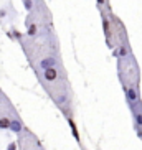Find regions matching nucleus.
<instances>
[{
  "instance_id": "1a4fd4ad",
  "label": "nucleus",
  "mask_w": 142,
  "mask_h": 150,
  "mask_svg": "<svg viewBox=\"0 0 142 150\" xmlns=\"http://www.w3.org/2000/svg\"><path fill=\"white\" fill-rule=\"evenodd\" d=\"M7 150H17V144H15V142H10L9 147H7Z\"/></svg>"
},
{
  "instance_id": "f257e3e1",
  "label": "nucleus",
  "mask_w": 142,
  "mask_h": 150,
  "mask_svg": "<svg viewBox=\"0 0 142 150\" xmlns=\"http://www.w3.org/2000/svg\"><path fill=\"white\" fill-rule=\"evenodd\" d=\"M36 74L40 78L41 84H53V83H58V81H61V79H68L66 71L63 69L61 66L50 68V69H45V71H36Z\"/></svg>"
},
{
  "instance_id": "423d86ee",
  "label": "nucleus",
  "mask_w": 142,
  "mask_h": 150,
  "mask_svg": "<svg viewBox=\"0 0 142 150\" xmlns=\"http://www.w3.org/2000/svg\"><path fill=\"white\" fill-rule=\"evenodd\" d=\"M41 0H22L23 4V8L27 10L28 13H33L36 8H38V4H40Z\"/></svg>"
},
{
  "instance_id": "0eeeda50",
  "label": "nucleus",
  "mask_w": 142,
  "mask_h": 150,
  "mask_svg": "<svg viewBox=\"0 0 142 150\" xmlns=\"http://www.w3.org/2000/svg\"><path fill=\"white\" fill-rule=\"evenodd\" d=\"M68 124H70V127H71V132H73V135H75V140H76V142H80V134H78V129H76V124H75V120L71 119V117H68Z\"/></svg>"
},
{
  "instance_id": "20e7f679",
  "label": "nucleus",
  "mask_w": 142,
  "mask_h": 150,
  "mask_svg": "<svg viewBox=\"0 0 142 150\" xmlns=\"http://www.w3.org/2000/svg\"><path fill=\"white\" fill-rule=\"evenodd\" d=\"M9 130H12V132L17 134V135L25 130V125H23V122L20 120L18 115H13V117H12V122H10V129H9Z\"/></svg>"
},
{
  "instance_id": "6e6552de",
  "label": "nucleus",
  "mask_w": 142,
  "mask_h": 150,
  "mask_svg": "<svg viewBox=\"0 0 142 150\" xmlns=\"http://www.w3.org/2000/svg\"><path fill=\"white\" fill-rule=\"evenodd\" d=\"M96 5H98V8L102 12L104 7H107V0H96Z\"/></svg>"
},
{
  "instance_id": "7ed1b4c3",
  "label": "nucleus",
  "mask_w": 142,
  "mask_h": 150,
  "mask_svg": "<svg viewBox=\"0 0 142 150\" xmlns=\"http://www.w3.org/2000/svg\"><path fill=\"white\" fill-rule=\"evenodd\" d=\"M124 96H126V102H127L129 109L132 106H136L137 102H141V91H139V86H131L124 91Z\"/></svg>"
},
{
  "instance_id": "9d476101",
  "label": "nucleus",
  "mask_w": 142,
  "mask_h": 150,
  "mask_svg": "<svg viewBox=\"0 0 142 150\" xmlns=\"http://www.w3.org/2000/svg\"><path fill=\"white\" fill-rule=\"evenodd\" d=\"M2 96H4V94H2V91H0V97H2Z\"/></svg>"
},
{
  "instance_id": "39448f33",
  "label": "nucleus",
  "mask_w": 142,
  "mask_h": 150,
  "mask_svg": "<svg viewBox=\"0 0 142 150\" xmlns=\"http://www.w3.org/2000/svg\"><path fill=\"white\" fill-rule=\"evenodd\" d=\"M15 17V12L10 7H2L0 8V22H10Z\"/></svg>"
},
{
  "instance_id": "f03ea898",
  "label": "nucleus",
  "mask_w": 142,
  "mask_h": 150,
  "mask_svg": "<svg viewBox=\"0 0 142 150\" xmlns=\"http://www.w3.org/2000/svg\"><path fill=\"white\" fill-rule=\"evenodd\" d=\"M56 66H61V61L58 59L56 54H45L40 61L36 63V68L35 71H45V69H50V68H56Z\"/></svg>"
}]
</instances>
